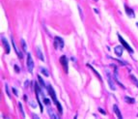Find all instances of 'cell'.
<instances>
[{
    "mask_svg": "<svg viewBox=\"0 0 138 119\" xmlns=\"http://www.w3.org/2000/svg\"><path fill=\"white\" fill-rule=\"evenodd\" d=\"M60 63L63 66V68H64L65 73H68L69 72V60H68V58H67L66 55H62L60 57Z\"/></svg>",
    "mask_w": 138,
    "mask_h": 119,
    "instance_id": "cell-1",
    "label": "cell"
},
{
    "mask_svg": "<svg viewBox=\"0 0 138 119\" xmlns=\"http://www.w3.org/2000/svg\"><path fill=\"white\" fill-rule=\"evenodd\" d=\"M26 66H27V69L29 71V73H32V72H33V68H34V62H33V59H32L31 53H28V54H27Z\"/></svg>",
    "mask_w": 138,
    "mask_h": 119,
    "instance_id": "cell-2",
    "label": "cell"
},
{
    "mask_svg": "<svg viewBox=\"0 0 138 119\" xmlns=\"http://www.w3.org/2000/svg\"><path fill=\"white\" fill-rule=\"evenodd\" d=\"M54 46L56 49H59V50H63L64 48V40H63L61 37H56L54 38Z\"/></svg>",
    "mask_w": 138,
    "mask_h": 119,
    "instance_id": "cell-3",
    "label": "cell"
},
{
    "mask_svg": "<svg viewBox=\"0 0 138 119\" xmlns=\"http://www.w3.org/2000/svg\"><path fill=\"white\" fill-rule=\"evenodd\" d=\"M118 38H119V40H120V43H121V44H122V46H123V47H124V48H125V49H126V50H128V51H129V52H130V53H133V50H132V49H131V47H130V46H129V45L127 44V43H126V42H125V40H124V39H123V37H122V36H121V35H120V34H118Z\"/></svg>",
    "mask_w": 138,
    "mask_h": 119,
    "instance_id": "cell-4",
    "label": "cell"
},
{
    "mask_svg": "<svg viewBox=\"0 0 138 119\" xmlns=\"http://www.w3.org/2000/svg\"><path fill=\"white\" fill-rule=\"evenodd\" d=\"M47 91H48L49 95L51 96V98H52V100H53V102H54V104L57 105L58 101H57V99H56V93H55L54 89H53V87H52L51 85H48V86H47Z\"/></svg>",
    "mask_w": 138,
    "mask_h": 119,
    "instance_id": "cell-5",
    "label": "cell"
},
{
    "mask_svg": "<svg viewBox=\"0 0 138 119\" xmlns=\"http://www.w3.org/2000/svg\"><path fill=\"white\" fill-rule=\"evenodd\" d=\"M125 14L127 15V17H129L130 19H133L135 17V14L133 12V10L130 9L129 7H127L126 5H125Z\"/></svg>",
    "mask_w": 138,
    "mask_h": 119,
    "instance_id": "cell-6",
    "label": "cell"
},
{
    "mask_svg": "<svg viewBox=\"0 0 138 119\" xmlns=\"http://www.w3.org/2000/svg\"><path fill=\"white\" fill-rule=\"evenodd\" d=\"M2 43H3V46H4V49H5V51L6 53H10V50H11V47L8 43V41L6 40V38L2 37Z\"/></svg>",
    "mask_w": 138,
    "mask_h": 119,
    "instance_id": "cell-7",
    "label": "cell"
},
{
    "mask_svg": "<svg viewBox=\"0 0 138 119\" xmlns=\"http://www.w3.org/2000/svg\"><path fill=\"white\" fill-rule=\"evenodd\" d=\"M123 47L122 46H117L115 49H114V51H115V53H116V55H118V56H122V54H123Z\"/></svg>",
    "mask_w": 138,
    "mask_h": 119,
    "instance_id": "cell-8",
    "label": "cell"
},
{
    "mask_svg": "<svg viewBox=\"0 0 138 119\" xmlns=\"http://www.w3.org/2000/svg\"><path fill=\"white\" fill-rule=\"evenodd\" d=\"M113 110H114V112H115V114L117 115V117L118 118H123V116H122V113H121V111H120V109H119V107H117L116 105H114L113 106Z\"/></svg>",
    "mask_w": 138,
    "mask_h": 119,
    "instance_id": "cell-9",
    "label": "cell"
},
{
    "mask_svg": "<svg viewBox=\"0 0 138 119\" xmlns=\"http://www.w3.org/2000/svg\"><path fill=\"white\" fill-rule=\"evenodd\" d=\"M12 45H13V48H14V50H15V51L17 52V54H18V56L20 58V59H22V53L20 52V51H19V50L17 49V46H16V44H15V42H14V40H13V38H12Z\"/></svg>",
    "mask_w": 138,
    "mask_h": 119,
    "instance_id": "cell-10",
    "label": "cell"
},
{
    "mask_svg": "<svg viewBox=\"0 0 138 119\" xmlns=\"http://www.w3.org/2000/svg\"><path fill=\"white\" fill-rule=\"evenodd\" d=\"M107 75H108V83H109V86H110V88L112 89V90H115L116 89V87H115V84H114V82H112V78H111V76H110V75L107 73Z\"/></svg>",
    "mask_w": 138,
    "mask_h": 119,
    "instance_id": "cell-11",
    "label": "cell"
},
{
    "mask_svg": "<svg viewBox=\"0 0 138 119\" xmlns=\"http://www.w3.org/2000/svg\"><path fill=\"white\" fill-rule=\"evenodd\" d=\"M87 66H88V67H89V68H90V69L92 70V71H93V72H94V74H95V75H97V76H98V77H99V80H100V81H102V77H101V75H100V74H99V73H98V71H97V70H95L94 68H93V67H92V66H91V65H89V64H88Z\"/></svg>",
    "mask_w": 138,
    "mask_h": 119,
    "instance_id": "cell-12",
    "label": "cell"
},
{
    "mask_svg": "<svg viewBox=\"0 0 138 119\" xmlns=\"http://www.w3.org/2000/svg\"><path fill=\"white\" fill-rule=\"evenodd\" d=\"M37 54H38V57H39L42 61H44V54L42 53V51H41V49H40V48H37Z\"/></svg>",
    "mask_w": 138,
    "mask_h": 119,
    "instance_id": "cell-13",
    "label": "cell"
},
{
    "mask_svg": "<svg viewBox=\"0 0 138 119\" xmlns=\"http://www.w3.org/2000/svg\"><path fill=\"white\" fill-rule=\"evenodd\" d=\"M38 80H39V82H40V84H41V86L43 88H47L45 86V83H44V80L42 78V76H40V75H38Z\"/></svg>",
    "mask_w": 138,
    "mask_h": 119,
    "instance_id": "cell-14",
    "label": "cell"
},
{
    "mask_svg": "<svg viewBox=\"0 0 138 119\" xmlns=\"http://www.w3.org/2000/svg\"><path fill=\"white\" fill-rule=\"evenodd\" d=\"M19 111L21 113V115H22V117H25V113H24V110H23V107H22V105H21V103L19 102Z\"/></svg>",
    "mask_w": 138,
    "mask_h": 119,
    "instance_id": "cell-15",
    "label": "cell"
},
{
    "mask_svg": "<svg viewBox=\"0 0 138 119\" xmlns=\"http://www.w3.org/2000/svg\"><path fill=\"white\" fill-rule=\"evenodd\" d=\"M125 102H127L128 104H133V103L135 102V100H134L133 98H130V97H127V96H125Z\"/></svg>",
    "mask_w": 138,
    "mask_h": 119,
    "instance_id": "cell-16",
    "label": "cell"
},
{
    "mask_svg": "<svg viewBox=\"0 0 138 119\" xmlns=\"http://www.w3.org/2000/svg\"><path fill=\"white\" fill-rule=\"evenodd\" d=\"M40 71H41V73H42L44 75H45V76H48V75H49V74H48V71L45 69V68H41Z\"/></svg>",
    "mask_w": 138,
    "mask_h": 119,
    "instance_id": "cell-17",
    "label": "cell"
},
{
    "mask_svg": "<svg viewBox=\"0 0 138 119\" xmlns=\"http://www.w3.org/2000/svg\"><path fill=\"white\" fill-rule=\"evenodd\" d=\"M48 114H49V116L51 117V118H53V119H58L59 118L57 115H55V114L53 113V111H52L51 109H48Z\"/></svg>",
    "mask_w": 138,
    "mask_h": 119,
    "instance_id": "cell-18",
    "label": "cell"
},
{
    "mask_svg": "<svg viewBox=\"0 0 138 119\" xmlns=\"http://www.w3.org/2000/svg\"><path fill=\"white\" fill-rule=\"evenodd\" d=\"M35 90H36V93H37V95H40V93L42 92L41 87L39 86V84H38V83H35Z\"/></svg>",
    "mask_w": 138,
    "mask_h": 119,
    "instance_id": "cell-19",
    "label": "cell"
},
{
    "mask_svg": "<svg viewBox=\"0 0 138 119\" xmlns=\"http://www.w3.org/2000/svg\"><path fill=\"white\" fill-rule=\"evenodd\" d=\"M130 78H131L132 82H133V83H135V85H136V86L138 87V81H137V78H136V77H135V76H134L133 75H130Z\"/></svg>",
    "mask_w": 138,
    "mask_h": 119,
    "instance_id": "cell-20",
    "label": "cell"
},
{
    "mask_svg": "<svg viewBox=\"0 0 138 119\" xmlns=\"http://www.w3.org/2000/svg\"><path fill=\"white\" fill-rule=\"evenodd\" d=\"M21 46H22V48H23V50H24V51H27V46H26V43H25V41L23 39H21Z\"/></svg>",
    "mask_w": 138,
    "mask_h": 119,
    "instance_id": "cell-21",
    "label": "cell"
},
{
    "mask_svg": "<svg viewBox=\"0 0 138 119\" xmlns=\"http://www.w3.org/2000/svg\"><path fill=\"white\" fill-rule=\"evenodd\" d=\"M5 90H6V93L8 95V97L11 99V93H10V91H9V86H8V84L5 83Z\"/></svg>",
    "mask_w": 138,
    "mask_h": 119,
    "instance_id": "cell-22",
    "label": "cell"
},
{
    "mask_svg": "<svg viewBox=\"0 0 138 119\" xmlns=\"http://www.w3.org/2000/svg\"><path fill=\"white\" fill-rule=\"evenodd\" d=\"M56 106H57V108H58V110H59V112L62 114V113H63V107H62V106H61V104H60V103L58 102Z\"/></svg>",
    "mask_w": 138,
    "mask_h": 119,
    "instance_id": "cell-23",
    "label": "cell"
},
{
    "mask_svg": "<svg viewBox=\"0 0 138 119\" xmlns=\"http://www.w3.org/2000/svg\"><path fill=\"white\" fill-rule=\"evenodd\" d=\"M44 104H45V105H47V106H48V105L50 104V100H49V99H47V98H44Z\"/></svg>",
    "mask_w": 138,
    "mask_h": 119,
    "instance_id": "cell-24",
    "label": "cell"
},
{
    "mask_svg": "<svg viewBox=\"0 0 138 119\" xmlns=\"http://www.w3.org/2000/svg\"><path fill=\"white\" fill-rule=\"evenodd\" d=\"M78 11H79V15H80L81 19H83V13H82V9L80 8V6H78Z\"/></svg>",
    "mask_w": 138,
    "mask_h": 119,
    "instance_id": "cell-25",
    "label": "cell"
},
{
    "mask_svg": "<svg viewBox=\"0 0 138 119\" xmlns=\"http://www.w3.org/2000/svg\"><path fill=\"white\" fill-rule=\"evenodd\" d=\"M14 68H15V71H16L17 73H19V72H20V69L18 67V65H15V67H14Z\"/></svg>",
    "mask_w": 138,
    "mask_h": 119,
    "instance_id": "cell-26",
    "label": "cell"
},
{
    "mask_svg": "<svg viewBox=\"0 0 138 119\" xmlns=\"http://www.w3.org/2000/svg\"><path fill=\"white\" fill-rule=\"evenodd\" d=\"M99 111H100V113H101V114H104V115H105V114H106V112H105V111H104V110H103V109H102V108H99Z\"/></svg>",
    "mask_w": 138,
    "mask_h": 119,
    "instance_id": "cell-27",
    "label": "cell"
},
{
    "mask_svg": "<svg viewBox=\"0 0 138 119\" xmlns=\"http://www.w3.org/2000/svg\"><path fill=\"white\" fill-rule=\"evenodd\" d=\"M12 89H13V91H14V93H15V95H16V96H19V93H18L17 89H16V88H12Z\"/></svg>",
    "mask_w": 138,
    "mask_h": 119,
    "instance_id": "cell-28",
    "label": "cell"
},
{
    "mask_svg": "<svg viewBox=\"0 0 138 119\" xmlns=\"http://www.w3.org/2000/svg\"><path fill=\"white\" fill-rule=\"evenodd\" d=\"M28 83H29V82H28V81H26V82H25V83H24V85H25V86H27V85H28Z\"/></svg>",
    "mask_w": 138,
    "mask_h": 119,
    "instance_id": "cell-29",
    "label": "cell"
},
{
    "mask_svg": "<svg viewBox=\"0 0 138 119\" xmlns=\"http://www.w3.org/2000/svg\"><path fill=\"white\" fill-rule=\"evenodd\" d=\"M136 26H137V27H138V22H137V23H136Z\"/></svg>",
    "mask_w": 138,
    "mask_h": 119,
    "instance_id": "cell-30",
    "label": "cell"
}]
</instances>
